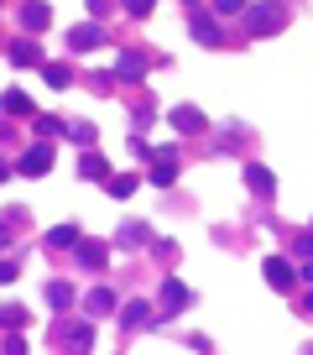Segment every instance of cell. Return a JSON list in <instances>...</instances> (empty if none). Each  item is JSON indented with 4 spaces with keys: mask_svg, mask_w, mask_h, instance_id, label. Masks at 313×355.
<instances>
[{
    "mask_svg": "<svg viewBox=\"0 0 313 355\" xmlns=\"http://www.w3.org/2000/svg\"><path fill=\"white\" fill-rule=\"evenodd\" d=\"M63 340H68V350H89V340H94V334H89V329H68Z\"/></svg>",
    "mask_w": 313,
    "mask_h": 355,
    "instance_id": "cell-21",
    "label": "cell"
},
{
    "mask_svg": "<svg viewBox=\"0 0 313 355\" xmlns=\"http://www.w3.org/2000/svg\"><path fill=\"white\" fill-rule=\"evenodd\" d=\"M188 303V287L178 282V277H167V287H162V308H183Z\"/></svg>",
    "mask_w": 313,
    "mask_h": 355,
    "instance_id": "cell-10",
    "label": "cell"
},
{
    "mask_svg": "<svg viewBox=\"0 0 313 355\" xmlns=\"http://www.w3.org/2000/svg\"><path fill=\"white\" fill-rule=\"evenodd\" d=\"M120 246H146V225H126L120 230Z\"/></svg>",
    "mask_w": 313,
    "mask_h": 355,
    "instance_id": "cell-18",
    "label": "cell"
},
{
    "mask_svg": "<svg viewBox=\"0 0 313 355\" xmlns=\"http://www.w3.org/2000/svg\"><path fill=\"white\" fill-rule=\"evenodd\" d=\"M245 183H251V189L261 193V199H267V193H272V173H267V167H256V162L245 167Z\"/></svg>",
    "mask_w": 313,
    "mask_h": 355,
    "instance_id": "cell-12",
    "label": "cell"
},
{
    "mask_svg": "<svg viewBox=\"0 0 313 355\" xmlns=\"http://www.w3.org/2000/svg\"><path fill=\"white\" fill-rule=\"evenodd\" d=\"M68 48H99V26H73Z\"/></svg>",
    "mask_w": 313,
    "mask_h": 355,
    "instance_id": "cell-11",
    "label": "cell"
},
{
    "mask_svg": "<svg viewBox=\"0 0 313 355\" xmlns=\"http://www.w3.org/2000/svg\"><path fill=\"white\" fill-rule=\"evenodd\" d=\"M84 308H89V314H104V308H115V298L104 293V287H89V293H84Z\"/></svg>",
    "mask_w": 313,
    "mask_h": 355,
    "instance_id": "cell-13",
    "label": "cell"
},
{
    "mask_svg": "<svg viewBox=\"0 0 313 355\" xmlns=\"http://www.w3.org/2000/svg\"><path fill=\"white\" fill-rule=\"evenodd\" d=\"M261 272H267V282L277 287V293H287V287H292V267H287L282 256H267V267H261Z\"/></svg>",
    "mask_w": 313,
    "mask_h": 355,
    "instance_id": "cell-3",
    "label": "cell"
},
{
    "mask_svg": "<svg viewBox=\"0 0 313 355\" xmlns=\"http://www.w3.org/2000/svg\"><path fill=\"white\" fill-rule=\"evenodd\" d=\"M167 120H173V131H183V136H193V131H204V115H198V110H188V105H178V110H173V115H167Z\"/></svg>",
    "mask_w": 313,
    "mask_h": 355,
    "instance_id": "cell-4",
    "label": "cell"
},
{
    "mask_svg": "<svg viewBox=\"0 0 313 355\" xmlns=\"http://www.w3.org/2000/svg\"><path fill=\"white\" fill-rule=\"evenodd\" d=\"M245 16H251V32H277L282 26V6L277 0H256V6H245Z\"/></svg>",
    "mask_w": 313,
    "mask_h": 355,
    "instance_id": "cell-1",
    "label": "cell"
},
{
    "mask_svg": "<svg viewBox=\"0 0 313 355\" xmlns=\"http://www.w3.org/2000/svg\"><path fill=\"white\" fill-rule=\"evenodd\" d=\"M120 324H126V329H146V324H151V308L146 303H126V308H120Z\"/></svg>",
    "mask_w": 313,
    "mask_h": 355,
    "instance_id": "cell-6",
    "label": "cell"
},
{
    "mask_svg": "<svg viewBox=\"0 0 313 355\" xmlns=\"http://www.w3.org/2000/svg\"><path fill=\"white\" fill-rule=\"evenodd\" d=\"M47 16H53V11H47L42 0H26V6H21V26H26V32H42Z\"/></svg>",
    "mask_w": 313,
    "mask_h": 355,
    "instance_id": "cell-5",
    "label": "cell"
},
{
    "mask_svg": "<svg viewBox=\"0 0 313 355\" xmlns=\"http://www.w3.org/2000/svg\"><path fill=\"white\" fill-rule=\"evenodd\" d=\"M120 6H126L131 16H146V11H151V0H120Z\"/></svg>",
    "mask_w": 313,
    "mask_h": 355,
    "instance_id": "cell-24",
    "label": "cell"
},
{
    "mask_svg": "<svg viewBox=\"0 0 313 355\" xmlns=\"http://www.w3.org/2000/svg\"><path fill=\"white\" fill-rule=\"evenodd\" d=\"M47 246H79V230H73V225H58V230H47Z\"/></svg>",
    "mask_w": 313,
    "mask_h": 355,
    "instance_id": "cell-15",
    "label": "cell"
},
{
    "mask_svg": "<svg viewBox=\"0 0 313 355\" xmlns=\"http://www.w3.org/2000/svg\"><path fill=\"white\" fill-rule=\"evenodd\" d=\"M79 173H84V178H110V162H104L99 152H84V162H79Z\"/></svg>",
    "mask_w": 313,
    "mask_h": 355,
    "instance_id": "cell-9",
    "label": "cell"
},
{
    "mask_svg": "<svg viewBox=\"0 0 313 355\" xmlns=\"http://www.w3.org/2000/svg\"><path fill=\"white\" fill-rule=\"evenodd\" d=\"M6 173H11V167H6V162H0V178H6Z\"/></svg>",
    "mask_w": 313,
    "mask_h": 355,
    "instance_id": "cell-28",
    "label": "cell"
},
{
    "mask_svg": "<svg viewBox=\"0 0 313 355\" xmlns=\"http://www.w3.org/2000/svg\"><path fill=\"white\" fill-rule=\"evenodd\" d=\"M79 261H84V267H99V261H104V246H99V240H79Z\"/></svg>",
    "mask_w": 313,
    "mask_h": 355,
    "instance_id": "cell-14",
    "label": "cell"
},
{
    "mask_svg": "<svg viewBox=\"0 0 313 355\" xmlns=\"http://www.w3.org/2000/svg\"><path fill=\"white\" fill-rule=\"evenodd\" d=\"M308 314H313V293H308Z\"/></svg>",
    "mask_w": 313,
    "mask_h": 355,
    "instance_id": "cell-29",
    "label": "cell"
},
{
    "mask_svg": "<svg viewBox=\"0 0 313 355\" xmlns=\"http://www.w3.org/2000/svg\"><path fill=\"white\" fill-rule=\"evenodd\" d=\"M47 303H53V308H68V303H73V293H68L63 282H47Z\"/></svg>",
    "mask_w": 313,
    "mask_h": 355,
    "instance_id": "cell-17",
    "label": "cell"
},
{
    "mask_svg": "<svg viewBox=\"0 0 313 355\" xmlns=\"http://www.w3.org/2000/svg\"><path fill=\"white\" fill-rule=\"evenodd\" d=\"M11 277H16V267H11V261H0V282H11Z\"/></svg>",
    "mask_w": 313,
    "mask_h": 355,
    "instance_id": "cell-27",
    "label": "cell"
},
{
    "mask_svg": "<svg viewBox=\"0 0 313 355\" xmlns=\"http://www.w3.org/2000/svg\"><path fill=\"white\" fill-rule=\"evenodd\" d=\"M298 256H313V236H298Z\"/></svg>",
    "mask_w": 313,
    "mask_h": 355,
    "instance_id": "cell-25",
    "label": "cell"
},
{
    "mask_svg": "<svg viewBox=\"0 0 313 355\" xmlns=\"http://www.w3.org/2000/svg\"><path fill=\"white\" fill-rule=\"evenodd\" d=\"M120 79H146V58H141V52H120Z\"/></svg>",
    "mask_w": 313,
    "mask_h": 355,
    "instance_id": "cell-7",
    "label": "cell"
},
{
    "mask_svg": "<svg viewBox=\"0 0 313 355\" xmlns=\"http://www.w3.org/2000/svg\"><path fill=\"white\" fill-rule=\"evenodd\" d=\"M193 42H204V48H220V26L204 21V16H193Z\"/></svg>",
    "mask_w": 313,
    "mask_h": 355,
    "instance_id": "cell-8",
    "label": "cell"
},
{
    "mask_svg": "<svg viewBox=\"0 0 313 355\" xmlns=\"http://www.w3.org/2000/svg\"><path fill=\"white\" fill-rule=\"evenodd\" d=\"M16 167H21L26 178H42L47 167H53V146H26V152H21V162H16Z\"/></svg>",
    "mask_w": 313,
    "mask_h": 355,
    "instance_id": "cell-2",
    "label": "cell"
},
{
    "mask_svg": "<svg viewBox=\"0 0 313 355\" xmlns=\"http://www.w3.org/2000/svg\"><path fill=\"white\" fill-rule=\"evenodd\" d=\"M173 178H178V167L167 162V157H162V162H157V167H151V183H173Z\"/></svg>",
    "mask_w": 313,
    "mask_h": 355,
    "instance_id": "cell-20",
    "label": "cell"
},
{
    "mask_svg": "<svg viewBox=\"0 0 313 355\" xmlns=\"http://www.w3.org/2000/svg\"><path fill=\"white\" fill-rule=\"evenodd\" d=\"M11 58L16 63H37V48H32V42H11Z\"/></svg>",
    "mask_w": 313,
    "mask_h": 355,
    "instance_id": "cell-22",
    "label": "cell"
},
{
    "mask_svg": "<svg viewBox=\"0 0 313 355\" xmlns=\"http://www.w3.org/2000/svg\"><path fill=\"white\" fill-rule=\"evenodd\" d=\"M47 84H53V89H63V84H68V68H63V63H47Z\"/></svg>",
    "mask_w": 313,
    "mask_h": 355,
    "instance_id": "cell-23",
    "label": "cell"
},
{
    "mask_svg": "<svg viewBox=\"0 0 313 355\" xmlns=\"http://www.w3.org/2000/svg\"><path fill=\"white\" fill-rule=\"evenodd\" d=\"M220 11H245V0H214Z\"/></svg>",
    "mask_w": 313,
    "mask_h": 355,
    "instance_id": "cell-26",
    "label": "cell"
},
{
    "mask_svg": "<svg viewBox=\"0 0 313 355\" xmlns=\"http://www.w3.org/2000/svg\"><path fill=\"white\" fill-rule=\"evenodd\" d=\"M0 105L11 110V115H26V110H32V99H26L21 89H6V99H0Z\"/></svg>",
    "mask_w": 313,
    "mask_h": 355,
    "instance_id": "cell-16",
    "label": "cell"
},
{
    "mask_svg": "<svg viewBox=\"0 0 313 355\" xmlns=\"http://www.w3.org/2000/svg\"><path fill=\"white\" fill-rule=\"evenodd\" d=\"M110 193H115V199H131V193H136V178H110Z\"/></svg>",
    "mask_w": 313,
    "mask_h": 355,
    "instance_id": "cell-19",
    "label": "cell"
}]
</instances>
